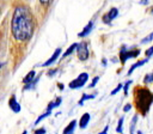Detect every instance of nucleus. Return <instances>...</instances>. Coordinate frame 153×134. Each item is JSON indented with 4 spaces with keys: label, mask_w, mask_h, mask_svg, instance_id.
I'll list each match as a JSON object with an SVG mask.
<instances>
[{
    "label": "nucleus",
    "mask_w": 153,
    "mask_h": 134,
    "mask_svg": "<svg viewBox=\"0 0 153 134\" xmlns=\"http://www.w3.org/2000/svg\"><path fill=\"white\" fill-rule=\"evenodd\" d=\"M132 83H133V80H127V82L124 83V86H123V92H124V96H127V95H128V89H129V86L132 85Z\"/></svg>",
    "instance_id": "22"
},
{
    "label": "nucleus",
    "mask_w": 153,
    "mask_h": 134,
    "mask_svg": "<svg viewBox=\"0 0 153 134\" xmlns=\"http://www.w3.org/2000/svg\"><path fill=\"white\" fill-rule=\"evenodd\" d=\"M138 134H143V133H142L141 130H138Z\"/></svg>",
    "instance_id": "37"
},
{
    "label": "nucleus",
    "mask_w": 153,
    "mask_h": 134,
    "mask_svg": "<svg viewBox=\"0 0 153 134\" xmlns=\"http://www.w3.org/2000/svg\"><path fill=\"white\" fill-rule=\"evenodd\" d=\"M50 114H51V111H46L44 114L40 115V116H38V117L36 119V121H35V126H37V124H38V123H40V122H41V121H42V120H43L44 117H48V116H49Z\"/></svg>",
    "instance_id": "18"
},
{
    "label": "nucleus",
    "mask_w": 153,
    "mask_h": 134,
    "mask_svg": "<svg viewBox=\"0 0 153 134\" xmlns=\"http://www.w3.org/2000/svg\"><path fill=\"white\" fill-rule=\"evenodd\" d=\"M93 27H95V23H93V21H90V22L88 23V25H86V27L83 29V31L78 34V36H79V37H85V36H88V35H89V34L92 31Z\"/></svg>",
    "instance_id": "9"
},
{
    "label": "nucleus",
    "mask_w": 153,
    "mask_h": 134,
    "mask_svg": "<svg viewBox=\"0 0 153 134\" xmlns=\"http://www.w3.org/2000/svg\"><path fill=\"white\" fill-rule=\"evenodd\" d=\"M22 134H28V132H26V130H23V133H22Z\"/></svg>",
    "instance_id": "36"
},
{
    "label": "nucleus",
    "mask_w": 153,
    "mask_h": 134,
    "mask_svg": "<svg viewBox=\"0 0 153 134\" xmlns=\"http://www.w3.org/2000/svg\"><path fill=\"white\" fill-rule=\"evenodd\" d=\"M134 95V104L136 110L141 114V115H147L151 105L153 103V94L151 90H148L147 88H142V86H136L133 91Z\"/></svg>",
    "instance_id": "2"
},
{
    "label": "nucleus",
    "mask_w": 153,
    "mask_h": 134,
    "mask_svg": "<svg viewBox=\"0 0 153 134\" xmlns=\"http://www.w3.org/2000/svg\"><path fill=\"white\" fill-rule=\"evenodd\" d=\"M141 50L140 49H133V50H127V47H122L120 50V61L121 63H126L128 59H134L140 55Z\"/></svg>",
    "instance_id": "3"
},
{
    "label": "nucleus",
    "mask_w": 153,
    "mask_h": 134,
    "mask_svg": "<svg viewBox=\"0 0 153 134\" xmlns=\"http://www.w3.org/2000/svg\"><path fill=\"white\" fill-rule=\"evenodd\" d=\"M117 16H118V10H117L116 7H113V9H110L109 12H107V13L102 17L103 23H105V24H111V22H113Z\"/></svg>",
    "instance_id": "6"
},
{
    "label": "nucleus",
    "mask_w": 153,
    "mask_h": 134,
    "mask_svg": "<svg viewBox=\"0 0 153 134\" xmlns=\"http://www.w3.org/2000/svg\"><path fill=\"white\" fill-rule=\"evenodd\" d=\"M149 83H153V71L151 73H147L143 78V84H149Z\"/></svg>",
    "instance_id": "19"
},
{
    "label": "nucleus",
    "mask_w": 153,
    "mask_h": 134,
    "mask_svg": "<svg viewBox=\"0 0 153 134\" xmlns=\"http://www.w3.org/2000/svg\"><path fill=\"white\" fill-rule=\"evenodd\" d=\"M75 127H76V120H72V121L67 124V127L63 129L62 134H73V133H74Z\"/></svg>",
    "instance_id": "11"
},
{
    "label": "nucleus",
    "mask_w": 153,
    "mask_h": 134,
    "mask_svg": "<svg viewBox=\"0 0 153 134\" xmlns=\"http://www.w3.org/2000/svg\"><path fill=\"white\" fill-rule=\"evenodd\" d=\"M36 78V72L35 71H30L25 77H24V79H23V83L26 85V84H30L34 79Z\"/></svg>",
    "instance_id": "13"
},
{
    "label": "nucleus",
    "mask_w": 153,
    "mask_h": 134,
    "mask_svg": "<svg viewBox=\"0 0 153 134\" xmlns=\"http://www.w3.org/2000/svg\"><path fill=\"white\" fill-rule=\"evenodd\" d=\"M34 19L32 15L28 6L18 5L15 9L12 22H11V31L12 36L16 41H29L34 34Z\"/></svg>",
    "instance_id": "1"
},
{
    "label": "nucleus",
    "mask_w": 153,
    "mask_h": 134,
    "mask_svg": "<svg viewBox=\"0 0 153 134\" xmlns=\"http://www.w3.org/2000/svg\"><path fill=\"white\" fill-rule=\"evenodd\" d=\"M4 65H5V63H4V62H1V63H0V68H1V67H3V66H4Z\"/></svg>",
    "instance_id": "35"
},
{
    "label": "nucleus",
    "mask_w": 153,
    "mask_h": 134,
    "mask_svg": "<svg viewBox=\"0 0 153 134\" xmlns=\"http://www.w3.org/2000/svg\"><path fill=\"white\" fill-rule=\"evenodd\" d=\"M88 80H89V74H88L86 72L80 73L75 79H73V80L68 84V88H69V89H73V90L80 89V88H83V86L86 84Z\"/></svg>",
    "instance_id": "4"
},
{
    "label": "nucleus",
    "mask_w": 153,
    "mask_h": 134,
    "mask_svg": "<svg viewBox=\"0 0 153 134\" xmlns=\"http://www.w3.org/2000/svg\"><path fill=\"white\" fill-rule=\"evenodd\" d=\"M76 46H78L76 43H73V44H71V46H69V48H68V49H67V50H66V52L62 54V59H65V57H67L68 55H71V54H72V53H73V52L76 49Z\"/></svg>",
    "instance_id": "15"
},
{
    "label": "nucleus",
    "mask_w": 153,
    "mask_h": 134,
    "mask_svg": "<svg viewBox=\"0 0 153 134\" xmlns=\"http://www.w3.org/2000/svg\"><path fill=\"white\" fill-rule=\"evenodd\" d=\"M54 108H55V105H54V102H49V104L47 105V111H51Z\"/></svg>",
    "instance_id": "27"
},
{
    "label": "nucleus",
    "mask_w": 153,
    "mask_h": 134,
    "mask_svg": "<svg viewBox=\"0 0 153 134\" xmlns=\"http://www.w3.org/2000/svg\"><path fill=\"white\" fill-rule=\"evenodd\" d=\"M102 65H103V66H107V59H103V61H102Z\"/></svg>",
    "instance_id": "34"
},
{
    "label": "nucleus",
    "mask_w": 153,
    "mask_h": 134,
    "mask_svg": "<svg viewBox=\"0 0 153 134\" xmlns=\"http://www.w3.org/2000/svg\"><path fill=\"white\" fill-rule=\"evenodd\" d=\"M145 54H146V57H147V59H149V57L153 55V46H152L151 48H148V49L145 52Z\"/></svg>",
    "instance_id": "23"
},
{
    "label": "nucleus",
    "mask_w": 153,
    "mask_h": 134,
    "mask_svg": "<svg viewBox=\"0 0 153 134\" xmlns=\"http://www.w3.org/2000/svg\"><path fill=\"white\" fill-rule=\"evenodd\" d=\"M76 55H78V59L80 61H86L89 59V47L86 44V42H80L76 46Z\"/></svg>",
    "instance_id": "5"
},
{
    "label": "nucleus",
    "mask_w": 153,
    "mask_h": 134,
    "mask_svg": "<svg viewBox=\"0 0 153 134\" xmlns=\"http://www.w3.org/2000/svg\"><path fill=\"white\" fill-rule=\"evenodd\" d=\"M57 86L60 88V90H63V89H65V85H63V84H61V83H59V84H57Z\"/></svg>",
    "instance_id": "33"
},
{
    "label": "nucleus",
    "mask_w": 153,
    "mask_h": 134,
    "mask_svg": "<svg viewBox=\"0 0 153 134\" xmlns=\"http://www.w3.org/2000/svg\"><path fill=\"white\" fill-rule=\"evenodd\" d=\"M89 122H90V114H89V113H85V114L82 116L80 121H79V127H80L82 129H85V128L88 127Z\"/></svg>",
    "instance_id": "12"
},
{
    "label": "nucleus",
    "mask_w": 153,
    "mask_h": 134,
    "mask_svg": "<svg viewBox=\"0 0 153 134\" xmlns=\"http://www.w3.org/2000/svg\"><path fill=\"white\" fill-rule=\"evenodd\" d=\"M60 55H61V48L55 49V50H54V53H53V55H51V56H50L46 62H43V63H42V66H43V67H48V66H50V65L55 63V62H56V60L60 57Z\"/></svg>",
    "instance_id": "7"
},
{
    "label": "nucleus",
    "mask_w": 153,
    "mask_h": 134,
    "mask_svg": "<svg viewBox=\"0 0 153 134\" xmlns=\"http://www.w3.org/2000/svg\"><path fill=\"white\" fill-rule=\"evenodd\" d=\"M108 130H109V126H105L104 129H103L102 132H99L98 134H108Z\"/></svg>",
    "instance_id": "31"
},
{
    "label": "nucleus",
    "mask_w": 153,
    "mask_h": 134,
    "mask_svg": "<svg viewBox=\"0 0 153 134\" xmlns=\"http://www.w3.org/2000/svg\"><path fill=\"white\" fill-rule=\"evenodd\" d=\"M152 41H153V32H151L148 36L143 37V38L140 41V43H141V44H145V43H149V42H152Z\"/></svg>",
    "instance_id": "21"
},
{
    "label": "nucleus",
    "mask_w": 153,
    "mask_h": 134,
    "mask_svg": "<svg viewBox=\"0 0 153 134\" xmlns=\"http://www.w3.org/2000/svg\"><path fill=\"white\" fill-rule=\"evenodd\" d=\"M151 13H153V9H152V12H151Z\"/></svg>",
    "instance_id": "38"
},
{
    "label": "nucleus",
    "mask_w": 153,
    "mask_h": 134,
    "mask_svg": "<svg viewBox=\"0 0 153 134\" xmlns=\"http://www.w3.org/2000/svg\"><path fill=\"white\" fill-rule=\"evenodd\" d=\"M122 88H123V85H122V84H118V85H117V88H116L115 90H113V91L110 92V95H111V96H114V95H116V94H117V92H118V91H120V90H121Z\"/></svg>",
    "instance_id": "24"
},
{
    "label": "nucleus",
    "mask_w": 153,
    "mask_h": 134,
    "mask_svg": "<svg viewBox=\"0 0 153 134\" xmlns=\"http://www.w3.org/2000/svg\"><path fill=\"white\" fill-rule=\"evenodd\" d=\"M147 61H148V59L146 57V59H143V60H139L138 62L133 63V65L130 66V68H129V71H128V73H127V74H128V76H130V74H132V73H133V72H134V71L138 68V67H141V66H143V65H145Z\"/></svg>",
    "instance_id": "10"
},
{
    "label": "nucleus",
    "mask_w": 153,
    "mask_h": 134,
    "mask_svg": "<svg viewBox=\"0 0 153 134\" xmlns=\"http://www.w3.org/2000/svg\"><path fill=\"white\" fill-rule=\"evenodd\" d=\"M141 5H148L149 4V1H148V0H141V1H139Z\"/></svg>",
    "instance_id": "32"
},
{
    "label": "nucleus",
    "mask_w": 153,
    "mask_h": 134,
    "mask_svg": "<svg viewBox=\"0 0 153 134\" xmlns=\"http://www.w3.org/2000/svg\"><path fill=\"white\" fill-rule=\"evenodd\" d=\"M99 82V77H95L93 79H92V83L90 84V89H92V88H95L96 86V84Z\"/></svg>",
    "instance_id": "26"
},
{
    "label": "nucleus",
    "mask_w": 153,
    "mask_h": 134,
    "mask_svg": "<svg viewBox=\"0 0 153 134\" xmlns=\"http://www.w3.org/2000/svg\"><path fill=\"white\" fill-rule=\"evenodd\" d=\"M130 109H132V104H129V103H128V104H126V105H124L123 111H124V113H127V111H129Z\"/></svg>",
    "instance_id": "30"
},
{
    "label": "nucleus",
    "mask_w": 153,
    "mask_h": 134,
    "mask_svg": "<svg viewBox=\"0 0 153 134\" xmlns=\"http://www.w3.org/2000/svg\"><path fill=\"white\" fill-rule=\"evenodd\" d=\"M57 72H59V70H57V68H53V70H49V71H48L47 76H48V77H53V76H54V74H56Z\"/></svg>",
    "instance_id": "25"
},
{
    "label": "nucleus",
    "mask_w": 153,
    "mask_h": 134,
    "mask_svg": "<svg viewBox=\"0 0 153 134\" xmlns=\"http://www.w3.org/2000/svg\"><path fill=\"white\" fill-rule=\"evenodd\" d=\"M136 122H138V115L133 116V119H132V122H130V127H129V133H130V134H134V129H135Z\"/></svg>",
    "instance_id": "17"
},
{
    "label": "nucleus",
    "mask_w": 153,
    "mask_h": 134,
    "mask_svg": "<svg viewBox=\"0 0 153 134\" xmlns=\"http://www.w3.org/2000/svg\"><path fill=\"white\" fill-rule=\"evenodd\" d=\"M95 97H96V95H88V94H84V95L82 96V99H80V101L78 102V104H79V105H83L85 101L92 99V98H95Z\"/></svg>",
    "instance_id": "16"
},
{
    "label": "nucleus",
    "mask_w": 153,
    "mask_h": 134,
    "mask_svg": "<svg viewBox=\"0 0 153 134\" xmlns=\"http://www.w3.org/2000/svg\"><path fill=\"white\" fill-rule=\"evenodd\" d=\"M60 104H61V97H57V98L54 101V105H55V108H57Z\"/></svg>",
    "instance_id": "29"
},
{
    "label": "nucleus",
    "mask_w": 153,
    "mask_h": 134,
    "mask_svg": "<svg viewBox=\"0 0 153 134\" xmlns=\"http://www.w3.org/2000/svg\"><path fill=\"white\" fill-rule=\"evenodd\" d=\"M40 77H41V73H40V74H38V77H36V78H35L30 84H26V85L24 86V90H25V91H28V90H32V89H35V88H36V84H37V83H38V80H40Z\"/></svg>",
    "instance_id": "14"
},
{
    "label": "nucleus",
    "mask_w": 153,
    "mask_h": 134,
    "mask_svg": "<svg viewBox=\"0 0 153 134\" xmlns=\"http://www.w3.org/2000/svg\"><path fill=\"white\" fill-rule=\"evenodd\" d=\"M46 133H47V130L44 128H38L35 130V134H46Z\"/></svg>",
    "instance_id": "28"
},
{
    "label": "nucleus",
    "mask_w": 153,
    "mask_h": 134,
    "mask_svg": "<svg viewBox=\"0 0 153 134\" xmlns=\"http://www.w3.org/2000/svg\"><path fill=\"white\" fill-rule=\"evenodd\" d=\"M9 107H10V109L13 111V113H19L21 111V104L17 102V98H16V96L15 95H12L11 96V98H10V101H9Z\"/></svg>",
    "instance_id": "8"
},
{
    "label": "nucleus",
    "mask_w": 153,
    "mask_h": 134,
    "mask_svg": "<svg viewBox=\"0 0 153 134\" xmlns=\"http://www.w3.org/2000/svg\"><path fill=\"white\" fill-rule=\"evenodd\" d=\"M123 121H124V117H120L118 120V123H117V128H116V132L122 134V130H123Z\"/></svg>",
    "instance_id": "20"
}]
</instances>
